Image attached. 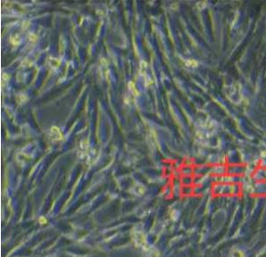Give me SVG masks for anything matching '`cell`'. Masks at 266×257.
I'll return each mask as SVG.
<instances>
[{
	"instance_id": "obj_1",
	"label": "cell",
	"mask_w": 266,
	"mask_h": 257,
	"mask_svg": "<svg viewBox=\"0 0 266 257\" xmlns=\"http://www.w3.org/2000/svg\"><path fill=\"white\" fill-rule=\"evenodd\" d=\"M50 136L55 141H59V140L62 139V133L61 132L60 128L58 127H52L51 130H50Z\"/></svg>"
},
{
	"instance_id": "obj_2",
	"label": "cell",
	"mask_w": 266,
	"mask_h": 257,
	"mask_svg": "<svg viewBox=\"0 0 266 257\" xmlns=\"http://www.w3.org/2000/svg\"><path fill=\"white\" fill-rule=\"evenodd\" d=\"M128 86H129V89L131 91V92L133 94V95L134 96H138L139 95V92L136 88H135V84L133 81H130L129 84H128Z\"/></svg>"
},
{
	"instance_id": "obj_3",
	"label": "cell",
	"mask_w": 266,
	"mask_h": 257,
	"mask_svg": "<svg viewBox=\"0 0 266 257\" xmlns=\"http://www.w3.org/2000/svg\"><path fill=\"white\" fill-rule=\"evenodd\" d=\"M186 64L189 65V66H196V65H197V62L193 60H189L186 62Z\"/></svg>"
}]
</instances>
